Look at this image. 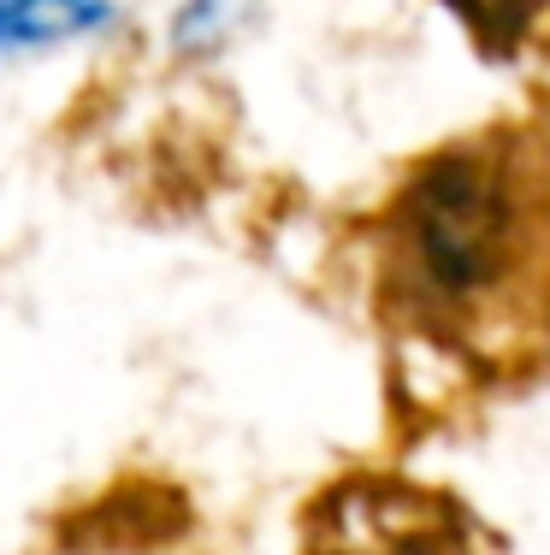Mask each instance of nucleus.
Listing matches in <instances>:
<instances>
[{"label": "nucleus", "mask_w": 550, "mask_h": 555, "mask_svg": "<svg viewBox=\"0 0 550 555\" xmlns=\"http://www.w3.org/2000/svg\"><path fill=\"white\" fill-rule=\"evenodd\" d=\"M367 325L402 385L527 390L550 373V107L497 113L402 154L349 214Z\"/></svg>", "instance_id": "1"}, {"label": "nucleus", "mask_w": 550, "mask_h": 555, "mask_svg": "<svg viewBox=\"0 0 550 555\" xmlns=\"http://www.w3.org/2000/svg\"><path fill=\"white\" fill-rule=\"evenodd\" d=\"M291 555H491L479 514L402 467H337L296 508Z\"/></svg>", "instance_id": "2"}, {"label": "nucleus", "mask_w": 550, "mask_h": 555, "mask_svg": "<svg viewBox=\"0 0 550 555\" xmlns=\"http://www.w3.org/2000/svg\"><path fill=\"white\" fill-rule=\"evenodd\" d=\"M486 65L550 89V0H438Z\"/></svg>", "instance_id": "3"}, {"label": "nucleus", "mask_w": 550, "mask_h": 555, "mask_svg": "<svg viewBox=\"0 0 550 555\" xmlns=\"http://www.w3.org/2000/svg\"><path fill=\"white\" fill-rule=\"evenodd\" d=\"M107 18L101 0H0V48L12 42H60Z\"/></svg>", "instance_id": "4"}]
</instances>
